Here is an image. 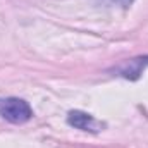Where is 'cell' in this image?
<instances>
[{
    "instance_id": "obj_1",
    "label": "cell",
    "mask_w": 148,
    "mask_h": 148,
    "mask_svg": "<svg viewBox=\"0 0 148 148\" xmlns=\"http://www.w3.org/2000/svg\"><path fill=\"white\" fill-rule=\"evenodd\" d=\"M0 117L12 124H23L33 117V109L23 98H0Z\"/></svg>"
},
{
    "instance_id": "obj_2",
    "label": "cell",
    "mask_w": 148,
    "mask_h": 148,
    "mask_svg": "<svg viewBox=\"0 0 148 148\" xmlns=\"http://www.w3.org/2000/svg\"><path fill=\"white\" fill-rule=\"evenodd\" d=\"M67 122L69 126H73L76 129H81V131H90V133H98L102 131V127L105 124L98 122L91 114H86V112L81 110H71L67 114Z\"/></svg>"
},
{
    "instance_id": "obj_3",
    "label": "cell",
    "mask_w": 148,
    "mask_h": 148,
    "mask_svg": "<svg viewBox=\"0 0 148 148\" xmlns=\"http://www.w3.org/2000/svg\"><path fill=\"white\" fill-rule=\"evenodd\" d=\"M148 66V57H138V59H133L129 62H126L124 66L119 67V73L124 77H129V79H136L141 71Z\"/></svg>"
},
{
    "instance_id": "obj_4",
    "label": "cell",
    "mask_w": 148,
    "mask_h": 148,
    "mask_svg": "<svg viewBox=\"0 0 148 148\" xmlns=\"http://www.w3.org/2000/svg\"><path fill=\"white\" fill-rule=\"evenodd\" d=\"M105 2H121V3H122L124 7H127V5H129V3H131L133 0H105Z\"/></svg>"
}]
</instances>
